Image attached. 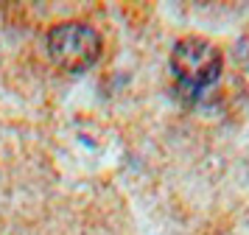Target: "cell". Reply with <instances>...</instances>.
I'll return each mask as SVG.
<instances>
[{"mask_svg": "<svg viewBox=\"0 0 249 235\" xmlns=\"http://www.w3.org/2000/svg\"><path fill=\"white\" fill-rule=\"evenodd\" d=\"M48 54L62 70H87L101 54V36L87 22H59L48 31Z\"/></svg>", "mask_w": 249, "mask_h": 235, "instance_id": "1", "label": "cell"}, {"mask_svg": "<svg viewBox=\"0 0 249 235\" xmlns=\"http://www.w3.org/2000/svg\"><path fill=\"white\" fill-rule=\"evenodd\" d=\"M221 51L213 42H207L202 36H185L174 45L171 51V67L174 76L191 84V87H207L221 76Z\"/></svg>", "mask_w": 249, "mask_h": 235, "instance_id": "2", "label": "cell"}]
</instances>
